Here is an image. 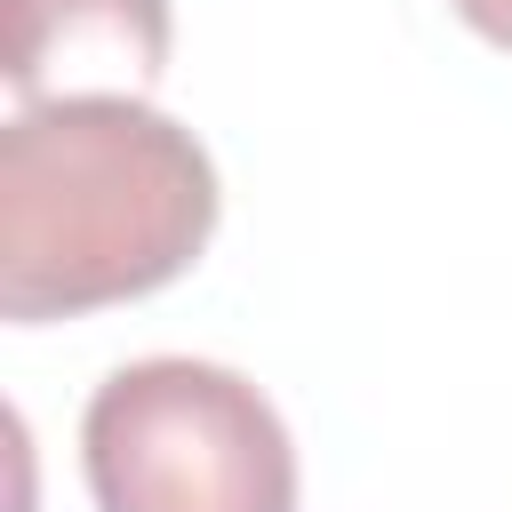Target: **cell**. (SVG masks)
Segmentation results:
<instances>
[{
    "label": "cell",
    "mask_w": 512,
    "mask_h": 512,
    "mask_svg": "<svg viewBox=\"0 0 512 512\" xmlns=\"http://www.w3.org/2000/svg\"><path fill=\"white\" fill-rule=\"evenodd\" d=\"M168 0H0V80L16 104L144 96L168 72Z\"/></svg>",
    "instance_id": "3957f363"
},
{
    "label": "cell",
    "mask_w": 512,
    "mask_h": 512,
    "mask_svg": "<svg viewBox=\"0 0 512 512\" xmlns=\"http://www.w3.org/2000/svg\"><path fill=\"white\" fill-rule=\"evenodd\" d=\"M208 144L144 96H48L0 128V320H80L168 288L216 232Z\"/></svg>",
    "instance_id": "6da1fadb"
},
{
    "label": "cell",
    "mask_w": 512,
    "mask_h": 512,
    "mask_svg": "<svg viewBox=\"0 0 512 512\" xmlns=\"http://www.w3.org/2000/svg\"><path fill=\"white\" fill-rule=\"evenodd\" d=\"M80 472L96 512H296L280 408L216 360H128L88 392Z\"/></svg>",
    "instance_id": "7a4b0ae2"
},
{
    "label": "cell",
    "mask_w": 512,
    "mask_h": 512,
    "mask_svg": "<svg viewBox=\"0 0 512 512\" xmlns=\"http://www.w3.org/2000/svg\"><path fill=\"white\" fill-rule=\"evenodd\" d=\"M448 8H456L488 48H512V0H448Z\"/></svg>",
    "instance_id": "277c9868"
}]
</instances>
